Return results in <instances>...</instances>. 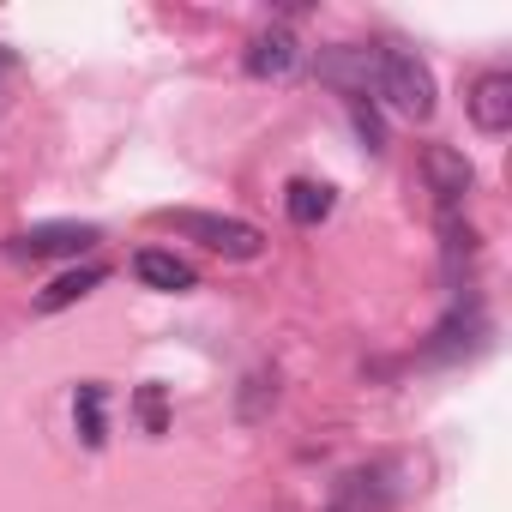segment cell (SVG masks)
Returning a JSON list of instances; mask_svg holds the SVG:
<instances>
[{
  "instance_id": "6da1fadb",
  "label": "cell",
  "mask_w": 512,
  "mask_h": 512,
  "mask_svg": "<svg viewBox=\"0 0 512 512\" xmlns=\"http://www.w3.org/2000/svg\"><path fill=\"white\" fill-rule=\"evenodd\" d=\"M374 97L404 115V121H428L434 115V73L428 61H416L410 49H380L374 55Z\"/></svg>"
},
{
  "instance_id": "7a4b0ae2",
  "label": "cell",
  "mask_w": 512,
  "mask_h": 512,
  "mask_svg": "<svg viewBox=\"0 0 512 512\" xmlns=\"http://www.w3.org/2000/svg\"><path fill=\"white\" fill-rule=\"evenodd\" d=\"M163 223L181 229V235H193V241H205L211 253H223V260H260V247H266V235L253 229V223L217 217V211H163Z\"/></svg>"
},
{
  "instance_id": "3957f363",
  "label": "cell",
  "mask_w": 512,
  "mask_h": 512,
  "mask_svg": "<svg viewBox=\"0 0 512 512\" xmlns=\"http://www.w3.org/2000/svg\"><path fill=\"white\" fill-rule=\"evenodd\" d=\"M422 175H428V193L440 199V211H446V217H452V211L470 199V187H476L470 157H464V151H452V145H428V151H422Z\"/></svg>"
},
{
  "instance_id": "277c9868",
  "label": "cell",
  "mask_w": 512,
  "mask_h": 512,
  "mask_svg": "<svg viewBox=\"0 0 512 512\" xmlns=\"http://www.w3.org/2000/svg\"><path fill=\"white\" fill-rule=\"evenodd\" d=\"M97 247V223H31L25 235H13L19 260H61V253H91Z\"/></svg>"
},
{
  "instance_id": "5b68a950",
  "label": "cell",
  "mask_w": 512,
  "mask_h": 512,
  "mask_svg": "<svg viewBox=\"0 0 512 512\" xmlns=\"http://www.w3.org/2000/svg\"><path fill=\"white\" fill-rule=\"evenodd\" d=\"M241 67H247L253 79H290V73L302 67V43H296V31H290V25H272V31H260V37L247 43Z\"/></svg>"
},
{
  "instance_id": "8992f818",
  "label": "cell",
  "mask_w": 512,
  "mask_h": 512,
  "mask_svg": "<svg viewBox=\"0 0 512 512\" xmlns=\"http://www.w3.org/2000/svg\"><path fill=\"white\" fill-rule=\"evenodd\" d=\"M464 109H470V121H476L482 133H506V127H512V73H482V79L470 85Z\"/></svg>"
},
{
  "instance_id": "52a82bcc",
  "label": "cell",
  "mask_w": 512,
  "mask_h": 512,
  "mask_svg": "<svg viewBox=\"0 0 512 512\" xmlns=\"http://www.w3.org/2000/svg\"><path fill=\"white\" fill-rule=\"evenodd\" d=\"M374 55L380 49H326L320 55V79L338 85V91H350V103H356V97L374 91Z\"/></svg>"
},
{
  "instance_id": "ba28073f",
  "label": "cell",
  "mask_w": 512,
  "mask_h": 512,
  "mask_svg": "<svg viewBox=\"0 0 512 512\" xmlns=\"http://www.w3.org/2000/svg\"><path fill=\"white\" fill-rule=\"evenodd\" d=\"M133 278H139L145 290H193V284H199L193 266L175 260L169 247H139V253H133Z\"/></svg>"
},
{
  "instance_id": "9c48e42d",
  "label": "cell",
  "mask_w": 512,
  "mask_h": 512,
  "mask_svg": "<svg viewBox=\"0 0 512 512\" xmlns=\"http://www.w3.org/2000/svg\"><path fill=\"white\" fill-rule=\"evenodd\" d=\"M332 205H338V199H332V187H326V181H308V175H302V181H290V187H284V211H290V223H302V229L326 223V217H332Z\"/></svg>"
},
{
  "instance_id": "30bf717a",
  "label": "cell",
  "mask_w": 512,
  "mask_h": 512,
  "mask_svg": "<svg viewBox=\"0 0 512 512\" xmlns=\"http://www.w3.org/2000/svg\"><path fill=\"white\" fill-rule=\"evenodd\" d=\"M73 428H79L85 446H103V440H109V392H103L97 380H85V386L73 392Z\"/></svg>"
},
{
  "instance_id": "8fae6325",
  "label": "cell",
  "mask_w": 512,
  "mask_h": 512,
  "mask_svg": "<svg viewBox=\"0 0 512 512\" xmlns=\"http://www.w3.org/2000/svg\"><path fill=\"white\" fill-rule=\"evenodd\" d=\"M97 284H103V266H79V272H61V278H55V284L37 296V308H43V314H61V308H73V302H85Z\"/></svg>"
},
{
  "instance_id": "7c38bea8",
  "label": "cell",
  "mask_w": 512,
  "mask_h": 512,
  "mask_svg": "<svg viewBox=\"0 0 512 512\" xmlns=\"http://www.w3.org/2000/svg\"><path fill=\"white\" fill-rule=\"evenodd\" d=\"M350 121H356V133H362V145H368V151H386V127H380V115L368 109V97H356V103H350Z\"/></svg>"
},
{
  "instance_id": "4fadbf2b",
  "label": "cell",
  "mask_w": 512,
  "mask_h": 512,
  "mask_svg": "<svg viewBox=\"0 0 512 512\" xmlns=\"http://www.w3.org/2000/svg\"><path fill=\"white\" fill-rule=\"evenodd\" d=\"M139 410H145V428H151V434H163V392H157V386H145Z\"/></svg>"
},
{
  "instance_id": "5bb4252c",
  "label": "cell",
  "mask_w": 512,
  "mask_h": 512,
  "mask_svg": "<svg viewBox=\"0 0 512 512\" xmlns=\"http://www.w3.org/2000/svg\"><path fill=\"white\" fill-rule=\"evenodd\" d=\"M332 512H344V506H332Z\"/></svg>"
}]
</instances>
